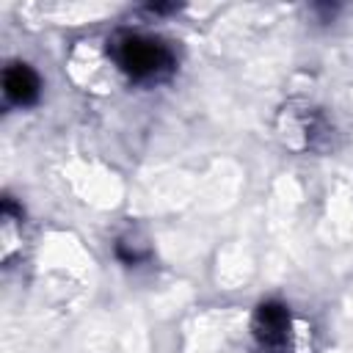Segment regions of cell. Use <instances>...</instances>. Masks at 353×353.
Instances as JSON below:
<instances>
[{
	"instance_id": "cell-1",
	"label": "cell",
	"mask_w": 353,
	"mask_h": 353,
	"mask_svg": "<svg viewBox=\"0 0 353 353\" xmlns=\"http://www.w3.org/2000/svg\"><path fill=\"white\" fill-rule=\"evenodd\" d=\"M113 55L119 61V66L141 83H152V80H163L165 74H171L174 69V55L171 50L152 36H119L113 41Z\"/></svg>"
},
{
	"instance_id": "cell-2",
	"label": "cell",
	"mask_w": 353,
	"mask_h": 353,
	"mask_svg": "<svg viewBox=\"0 0 353 353\" xmlns=\"http://www.w3.org/2000/svg\"><path fill=\"white\" fill-rule=\"evenodd\" d=\"M254 336L262 350L281 353L290 336V312L281 303H262L254 314Z\"/></svg>"
},
{
	"instance_id": "cell-3",
	"label": "cell",
	"mask_w": 353,
	"mask_h": 353,
	"mask_svg": "<svg viewBox=\"0 0 353 353\" xmlns=\"http://www.w3.org/2000/svg\"><path fill=\"white\" fill-rule=\"evenodd\" d=\"M39 74L28 63H11L3 74V91L14 105H33L39 99Z\"/></svg>"
}]
</instances>
